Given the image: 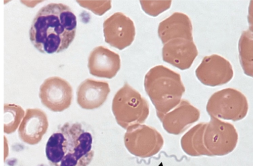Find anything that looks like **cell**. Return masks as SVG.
Instances as JSON below:
<instances>
[{"label": "cell", "instance_id": "1", "mask_svg": "<svg viewBox=\"0 0 253 166\" xmlns=\"http://www.w3.org/2000/svg\"><path fill=\"white\" fill-rule=\"evenodd\" d=\"M77 24L76 15L68 6L49 3L35 15L29 30L30 41L41 53L60 52L73 41Z\"/></svg>", "mask_w": 253, "mask_h": 166}, {"label": "cell", "instance_id": "2", "mask_svg": "<svg viewBox=\"0 0 253 166\" xmlns=\"http://www.w3.org/2000/svg\"><path fill=\"white\" fill-rule=\"evenodd\" d=\"M93 136L79 122H66L48 138L46 158L52 166H87L94 156Z\"/></svg>", "mask_w": 253, "mask_h": 166}, {"label": "cell", "instance_id": "3", "mask_svg": "<svg viewBox=\"0 0 253 166\" xmlns=\"http://www.w3.org/2000/svg\"><path fill=\"white\" fill-rule=\"evenodd\" d=\"M144 86L158 118L176 107L185 92L180 75L161 65L146 74Z\"/></svg>", "mask_w": 253, "mask_h": 166}, {"label": "cell", "instance_id": "4", "mask_svg": "<svg viewBox=\"0 0 253 166\" xmlns=\"http://www.w3.org/2000/svg\"><path fill=\"white\" fill-rule=\"evenodd\" d=\"M112 110L117 124L126 128L144 123L149 115L147 100L127 83L116 93Z\"/></svg>", "mask_w": 253, "mask_h": 166}, {"label": "cell", "instance_id": "5", "mask_svg": "<svg viewBox=\"0 0 253 166\" xmlns=\"http://www.w3.org/2000/svg\"><path fill=\"white\" fill-rule=\"evenodd\" d=\"M206 109L211 117L237 122L246 117L249 104L247 97L240 91L226 88L211 96Z\"/></svg>", "mask_w": 253, "mask_h": 166}, {"label": "cell", "instance_id": "6", "mask_svg": "<svg viewBox=\"0 0 253 166\" xmlns=\"http://www.w3.org/2000/svg\"><path fill=\"white\" fill-rule=\"evenodd\" d=\"M124 140L127 151L131 155L141 158L157 154L164 144L163 136L156 128L143 124L128 127Z\"/></svg>", "mask_w": 253, "mask_h": 166}, {"label": "cell", "instance_id": "7", "mask_svg": "<svg viewBox=\"0 0 253 166\" xmlns=\"http://www.w3.org/2000/svg\"><path fill=\"white\" fill-rule=\"evenodd\" d=\"M238 133L234 125L229 122L211 117L204 133L205 146L211 156H223L236 147Z\"/></svg>", "mask_w": 253, "mask_h": 166}, {"label": "cell", "instance_id": "8", "mask_svg": "<svg viewBox=\"0 0 253 166\" xmlns=\"http://www.w3.org/2000/svg\"><path fill=\"white\" fill-rule=\"evenodd\" d=\"M39 97L45 107L55 112L68 108L73 99V89L65 80L59 77L45 79L40 87Z\"/></svg>", "mask_w": 253, "mask_h": 166}, {"label": "cell", "instance_id": "9", "mask_svg": "<svg viewBox=\"0 0 253 166\" xmlns=\"http://www.w3.org/2000/svg\"><path fill=\"white\" fill-rule=\"evenodd\" d=\"M195 75L203 84L214 87L229 82L233 77L234 71L229 61L214 54L203 58L195 70Z\"/></svg>", "mask_w": 253, "mask_h": 166}, {"label": "cell", "instance_id": "10", "mask_svg": "<svg viewBox=\"0 0 253 166\" xmlns=\"http://www.w3.org/2000/svg\"><path fill=\"white\" fill-rule=\"evenodd\" d=\"M106 42L119 50L129 46L135 36L133 22L122 12H116L103 23Z\"/></svg>", "mask_w": 253, "mask_h": 166}, {"label": "cell", "instance_id": "11", "mask_svg": "<svg viewBox=\"0 0 253 166\" xmlns=\"http://www.w3.org/2000/svg\"><path fill=\"white\" fill-rule=\"evenodd\" d=\"M200 118L199 110L188 100L181 99L176 107L158 119L168 133L178 135L186 131Z\"/></svg>", "mask_w": 253, "mask_h": 166}, {"label": "cell", "instance_id": "12", "mask_svg": "<svg viewBox=\"0 0 253 166\" xmlns=\"http://www.w3.org/2000/svg\"><path fill=\"white\" fill-rule=\"evenodd\" d=\"M162 54L164 61L185 70L191 67L198 51L193 40L176 39L164 44Z\"/></svg>", "mask_w": 253, "mask_h": 166}, {"label": "cell", "instance_id": "13", "mask_svg": "<svg viewBox=\"0 0 253 166\" xmlns=\"http://www.w3.org/2000/svg\"><path fill=\"white\" fill-rule=\"evenodd\" d=\"M48 127V119L44 111L39 108H29L18 127V135L23 142L36 145L41 141Z\"/></svg>", "mask_w": 253, "mask_h": 166}, {"label": "cell", "instance_id": "14", "mask_svg": "<svg viewBox=\"0 0 253 166\" xmlns=\"http://www.w3.org/2000/svg\"><path fill=\"white\" fill-rule=\"evenodd\" d=\"M88 67L91 75L110 79L116 75L120 69V57L118 53L103 46H98L90 53Z\"/></svg>", "mask_w": 253, "mask_h": 166}, {"label": "cell", "instance_id": "15", "mask_svg": "<svg viewBox=\"0 0 253 166\" xmlns=\"http://www.w3.org/2000/svg\"><path fill=\"white\" fill-rule=\"evenodd\" d=\"M110 92V88L107 82L87 79L78 87L77 101L83 109H94L103 104Z\"/></svg>", "mask_w": 253, "mask_h": 166}, {"label": "cell", "instance_id": "16", "mask_svg": "<svg viewBox=\"0 0 253 166\" xmlns=\"http://www.w3.org/2000/svg\"><path fill=\"white\" fill-rule=\"evenodd\" d=\"M158 34L163 44L176 39L193 40L191 20L186 14L175 12L159 23Z\"/></svg>", "mask_w": 253, "mask_h": 166}, {"label": "cell", "instance_id": "17", "mask_svg": "<svg viewBox=\"0 0 253 166\" xmlns=\"http://www.w3.org/2000/svg\"><path fill=\"white\" fill-rule=\"evenodd\" d=\"M207 123H200L189 129L181 138L180 145L183 152L188 156H211L204 143V133Z\"/></svg>", "mask_w": 253, "mask_h": 166}, {"label": "cell", "instance_id": "18", "mask_svg": "<svg viewBox=\"0 0 253 166\" xmlns=\"http://www.w3.org/2000/svg\"><path fill=\"white\" fill-rule=\"evenodd\" d=\"M239 57L244 73L247 76H253V30L244 31L238 42Z\"/></svg>", "mask_w": 253, "mask_h": 166}, {"label": "cell", "instance_id": "19", "mask_svg": "<svg viewBox=\"0 0 253 166\" xmlns=\"http://www.w3.org/2000/svg\"><path fill=\"white\" fill-rule=\"evenodd\" d=\"M4 110L3 131L6 134H11L15 131L22 120L25 112L19 105L5 103Z\"/></svg>", "mask_w": 253, "mask_h": 166}, {"label": "cell", "instance_id": "20", "mask_svg": "<svg viewBox=\"0 0 253 166\" xmlns=\"http://www.w3.org/2000/svg\"><path fill=\"white\" fill-rule=\"evenodd\" d=\"M140 3L142 9L146 14L152 17H156L169 9L171 6L172 1H140Z\"/></svg>", "mask_w": 253, "mask_h": 166}, {"label": "cell", "instance_id": "21", "mask_svg": "<svg viewBox=\"0 0 253 166\" xmlns=\"http://www.w3.org/2000/svg\"><path fill=\"white\" fill-rule=\"evenodd\" d=\"M80 5L91 10L93 13L99 15H102L111 7V1H77Z\"/></svg>", "mask_w": 253, "mask_h": 166}, {"label": "cell", "instance_id": "22", "mask_svg": "<svg viewBox=\"0 0 253 166\" xmlns=\"http://www.w3.org/2000/svg\"><path fill=\"white\" fill-rule=\"evenodd\" d=\"M9 149L8 145L7 139L5 136H4V161L6 160V159L8 156Z\"/></svg>", "mask_w": 253, "mask_h": 166}]
</instances>
